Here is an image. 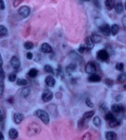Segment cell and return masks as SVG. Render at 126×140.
Masks as SVG:
<instances>
[{
    "instance_id": "d6986e66",
    "label": "cell",
    "mask_w": 126,
    "mask_h": 140,
    "mask_svg": "<svg viewBox=\"0 0 126 140\" xmlns=\"http://www.w3.org/2000/svg\"><path fill=\"white\" fill-rule=\"evenodd\" d=\"M116 12L118 14H122V12L124 11V5L121 1H119L117 3H116L115 7H114Z\"/></svg>"
},
{
    "instance_id": "d590c367",
    "label": "cell",
    "mask_w": 126,
    "mask_h": 140,
    "mask_svg": "<svg viewBox=\"0 0 126 140\" xmlns=\"http://www.w3.org/2000/svg\"><path fill=\"white\" fill-rule=\"evenodd\" d=\"M115 69L116 70L119 72H123L124 69V64L122 62H118L115 65Z\"/></svg>"
},
{
    "instance_id": "7a4b0ae2",
    "label": "cell",
    "mask_w": 126,
    "mask_h": 140,
    "mask_svg": "<svg viewBox=\"0 0 126 140\" xmlns=\"http://www.w3.org/2000/svg\"><path fill=\"white\" fill-rule=\"evenodd\" d=\"M35 115L43 122V123L47 125L50 122V117L48 112L43 109H38L35 111Z\"/></svg>"
},
{
    "instance_id": "9c48e42d",
    "label": "cell",
    "mask_w": 126,
    "mask_h": 140,
    "mask_svg": "<svg viewBox=\"0 0 126 140\" xmlns=\"http://www.w3.org/2000/svg\"><path fill=\"white\" fill-rule=\"evenodd\" d=\"M11 66L13 67L14 71L17 72L20 67V61L16 56H13L10 60Z\"/></svg>"
},
{
    "instance_id": "52a82bcc",
    "label": "cell",
    "mask_w": 126,
    "mask_h": 140,
    "mask_svg": "<svg viewBox=\"0 0 126 140\" xmlns=\"http://www.w3.org/2000/svg\"><path fill=\"white\" fill-rule=\"evenodd\" d=\"M53 93L50 90L46 89L41 94V99H42L43 102H48L53 99Z\"/></svg>"
},
{
    "instance_id": "6125c7cd",
    "label": "cell",
    "mask_w": 126,
    "mask_h": 140,
    "mask_svg": "<svg viewBox=\"0 0 126 140\" xmlns=\"http://www.w3.org/2000/svg\"><path fill=\"white\" fill-rule=\"evenodd\" d=\"M1 114H2V113H1V110H0V115H1Z\"/></svg>"
},
{
    "instance_id": "816d5d0a",
    "label": "cell",
    "mask_w": 126,
    "mask_h": 140,
    "mask_svg": "<svg viewBox=\"0 0 126 140\" xmlns=\"http://www.w3.org/2000/svg\"><path fill=\"white\" fill-rule=\"evenodd\" d=\"M55 96H56L57 99H62V96H63V94H62V93L61 92H57L56 93V94H55Z\"/></svg>"
},
{
    "instance_id": "5b68a950",
    "label": "cell",
    "mask_w": 126,
    "mask_h": 140,
    "mask_svg": "<svg viewBox=\"0 0 126 140\" xmlns=\"http://www.w3.org/2000/svg\"><path fill=\"white\" fill-rule=\"evenodd\" d=\"M100 33L105 36H109L111 35V27L106 22H104L98 27Z\"/></svg>"
},
{
    "instance_id": "4316f807",
    "label": "cell",
    "mask_w": 126,
    "mask_h": 140,
    "mask_svg": "<svg viewBox=\"0 0 126 140\" xmlns=\"http://www.w3.org/2000/svg\"><path fill=\"white\" fill-rule=\"evenodd\" d=\"M8 33L7 28L3 25H0V37L5 36Z\"/></svg>"
},
{
    "instance_id": "8fae6325",
    "label": "cell",
    "mask_w": 126,
    "mask_h": 140,
    "mask_svg": "<svg viewBox=\"0 0 126 140\" xmlns=\"http://www.w3.org/2000/svg\"><path fill=\"white\" fill-rule=\"evenodd\" d=\"M44 82H45L46 85L49 87H54L56 83V80L52 75H47L45 78Z\"/></svg>"
},
{
    "instance_id": "60d3db41",
    "label": "cell",
    "mask_w": 126,
    "mask_h": 140,
    "mask_svg": "<svg viewBox=\"0 0 126 140\" xmlns=\"http://www.w3.org/2000/svg\"><path fill=\"white\" fill-rule=\"evenodd\" d=\"M86 121L82 119V118H81L78 121V128L79 129H81V128H83V127L84 126V124H85Z\"/></svg>"
},
{
    "instance_id": "f6af8a7d",
    "label": "cell",
    "mask_w": 126,
    "mask_h": 140,
    "mask_svg": "<svg viewBox=\"0 0 126 140\" xmlns=\"http://www.w3.org/2000/svg\"><path fill=\"white\" fill-rule=\"evenodd\" d=\"M23 2V0H15V1H13L14 8H17L20 4H21V3H22Z\"/></svg>"
},
{
    "instance_id": "8992f818",
    "label": "cell",
    "mask_w": 126,
    "mask_h": 140,
    "mask_svg": "<svg viewBox=\"0 0 126 140\" xmlns=\"http://www.w3.org/2000/svg\"><path fill=\"white\" fill-rule=\"evenodd\" d=\"M31 12V9L29 6L24 5L19 8L18 10V14L20 16H21L23 18H27L30 16Z\"/></svg>"
},
{
    "instance_id": "6da1fadb",
    "label": "cell",
    "mask_w": 126,
    "mask_h": 140,
    "mask_svg": "<svg viewBox=\"0 0 126 140\" xmlns=\"http://www.w3.org/2000/svg\"><path fill=\"white\" fill-rule=\"evenodd\" d=\"M41 131V127L39 123L33 122L28 124L27 128V134L29 136L39 135Z\"/></svg>"
},
{
    "instance_id": "f546056e",
    "label": "cell",
    "mask_w": 126,
    "mask_h": 140,
    "mask_svg": "<svg viewBox=\"0 0 126 140\" xmlns=\"http://www.w3.org/2000/svg\"><path fill=\"white\" fill-rule=\"evenodd\" d=\"M103 83H105V85L108 88H111L114 85V80L111 79L109 78H105L104 80H103Z\"/></svg>"
},
{
    "instance_id": "ac0fdd59",
    "label": "cell",
    "mask_w": 126,
    "mask_h": 140,
    "mask_svg": "<svg viewBox=\"0 0 126 140\" xmlns=\"http://www.w3.org/2000/svg\"><path fill=\"white\" fill-rule=\"evenodd\" d=\"M8 135L9 138H10L11 139H15L18 138L19 132L15 128H11V129L9 130Z\"/></svg>"
},
{
    "instance_id": "9f6ffc18",
    "label": "cell",
    "mask_w": 126,
    "mask_h": 140,
    "mask_svg": "<svg viewBox=\"0 0 126 140\" xmlns=\"http://www.w3.org/2000/svg\"><path fill=\"white\" fill-rule=\"evenodd\" d=\"M76 82H77V80H76V78H71V83H72V84H75V83H76Z\"/></svg>"
},
{
    "instance_id": "5bb4252c",
    "label": "cell",
    "mask_w": 126,
    "mask_h": 140,
    "mask_svg": "<svg viewBox=\"0 0 126 140\" xmlns=\"http://www.w3.org/2000/svg\"><path fill=\"white\" fill-rule=\"evenodd\" d=\"M77 69V64L75 62H71L66 67V72L68 75H71V74L74 72Z\"/></svg>"
},
{
    "instance_id": "91938a15",
    "label": "cell",
    "mask_w": 126,
    "mask_h": 140,
    "mask_svg": "<svg viewBox=\"0 0 126 140\" xmlns=\"http://www.w3.org/2000/svg\"><path fill=\"white\" fill-rule=\"evenodd\" d=\"M123 88H124V89L125 90H126V85H124V86H123Z\"/></svg>"
},
{
    "instance_id": "f35d334b",
    "label": "cell",
    "mask_w": 126,
    "mask_h": 140,
    "mask_svg": "<svg viewBox=\"0 0 126 140\" xmlns=\"http://www.w3.org/2000/svg\"><path fill=\"white\" fill-rule=\"evenodd\" d=\"M85 102H86V105L87 106V107H89V108H94V104L92 102L89 98H86Z\"/></svg>"
},
{
    "instance_id": "6f0895ef",
    "label": "cell",
    "mask_w": 126,
    "mask_h": 140,
    "mask_svg": "<svg viewBox=\"0 0 126 140\" xmlns=\"http://www.w3.org/2000/svg\"><path fill=\"white\" fill-rule=\"evenodd\" d=\"M3 119H4V117H3V114H1L0 115V123H1L3 121Z\"/></svg>"
},
{
    "instance_id": "f5cc1de1",
    "label": "cell",
    "mask_w": 126,
    "mask_h": 140,
    "mask_svg": "<svg viewBox=\"0 0 126 140\" xmlns=\"http://www.w3.org/2000/svg\"><path fill=\"white\" fill-rule=\"evenodd\" d=\"M122 98V96L121 95V94H119V95H117L116 97V101H117V102H118V101H121Z\"/></svg>"
},
{
    "instance_id": "ee69618b",
    "label": "cell",
    "mask_w": 126,
    "mask_h": 140,
    "mask_svg": "<svg viewBox=\"0 0 126 140\" xmlns=\"http://www.w3.org/2000/svg\"><path fill=\"white\" fill-rule=\"evenodd\" d=\"M2 67L3 66L0 65V79H1V80L4 79V77H5V73H4V71Z\"/></svg>"
},
{
    "instance_id": "f907efd6",
    "label": "cell",
    "mask_w": 126,
    "mask_h": 140,
    "mask_svg": "<svg viewBox=\"0 0 126 140\" xmlns=\"http://www.w3.org/2000/svg\"><path fill=\"white\" fill-rule=\"evenodd\" d=\"M7 101L9 103L12 104H14V98L13 96H10V97L7 99Z\"/></svg>"
},
{
    "instance_id": "2e32d148",
    "label": "cell",
    "mask_w": 126,
    "mask_h": 140,
    "mask_svg": "<svg viewBox=\"0 0 126 140\" xmlns=\"http://www.w3.org/2000/svg\"><path fill=\"white\" fill-rule=\"evenodd\" d=\"M102 80V77L97 74L90 75L88 77V81L89 82H92V83H98V82H101Z\"/></svg>"
},
{
    "instance_id": "f1b7e54d",
    "label": "cell",
    "mask_w": 126,
    "mask_h": 140,
    "mask_svg": "<svg viewBox=\"0 0 126 140\" xmlns=\"http://www.w3.org/2000/svg\"><path fill=\"white\" fill-rule=\"evenodd\" d=\"M70 56H71L73 59H75L76 61H79V62H80V60L81 59V57L75 51L72 50L70 51Z\"/></svg>"
},
{
    "instance_id": "74e56055",
    "label": "cell",
    "mask_w": 126,
    "mask_h": 140,
    "mask_svg": "<svg viewBox=\"0 0 126 140\" xmlns=\"http://www.w3.org/2000/svg\"><path fill=\"white\" fill-rule=\"evenodd\" d=\"M57 77H61V78H63V76H64V75H63V70H62V66L60 65H59L58 66V68L57 69Z\"/></svg>"
},
{
    "instance_id": "8d00e7d4",
    "label": "cell",
    "mask_w": 126,
    "mask_h": 140,
    "mask_svg": "<svg viewBox=\"0 0 126 140\" xmlns=\"http://www.w3.org/2000/svg\"><path fill=\"white\" fill-rule=\"evenodd\" d=\"M8 80L9 82H14L17 80V74L15 72H12L9 75Z\"/></svg>"
},
{
    "instance_id": "1f68e13d",
    "label": "cell",
    "mask_w": 126,
    "mask_h": 140,
    "mask_svg": "<svg viewBox=\"0 0 126 140\" xmlns=\"http://www.w3.org/2000/svg\"><path fill=\"white\" fill-rule=\"evenodd\" d=\"M44 71L48 73H51V74H54L55 72H54V69L53 67L51 66L49 64H46L44 66Z\"/></svg>"
},
{
    "instance_id": "836d02e7",
    "label": "cell",
    "mask_w": 126,
    "mask_h": 140,
    "mask_svg": "<svg viewBox=\"0 0 126 140\" xmlns=\"http://www.w3.org/2000/svg\"><path fill=\"white\" fill-rule=\"evenodd\" d=\"M108 123H109V126L111 127V128H114V127L119 126V125H121V121L116 119V120H113V121L111 122H109Z\"/></svg>"
},
{
    "instance_id": "cb8c5ba5",
    "label": "cell",
    "mask_w": 126,
    "mask_h": 140,
    "mask_svg": "<svg viewBox=\"0 0 126 140\" xmlns=\"http://www.w3.org/2000/svg\"><path fill=\"white\" fill-rule=\"evenodd\" d=\"M92 122H93V124L95 125V127H97V128H99V127H101L102 125V120L100 118L99 116L98 115H96L93 118V120H92Z\"/></svg>"
},
{
    "instance_id": "ba28073f",
    "label": "cell",
    "mask_w": 126,
    "mask_h": 140,
    "mask_svg": "<svg viewBox=\"0 0 126 140\" xmlns=\"http://www.w3.org/2000/svg\"><path fill=\"white\" fill-rule=\"evenodd\" d=\"M111 109L112 112L116 114H119V113H123L125 112L126 110V108L125 106L123 104H113L112 106H111Z\"/></svg>"
},
{
    "instance_id": "7bdbcfd3",
    "label": "cell",
    "mask_w": 126,
    "mask_h": 140,
    "mask_svg": "<svg viewBox=\"0 0 126 140\" xmlns=\"http://www.w3.org/2000/svg\"><path fill=\"white\" fill-rule=\"evenodd\" d=\"M86 50V48L85 46V45H81L80 46H79V48H78V51L79 52V53H81V54H82V53H84V52H85Z\"/></svg>"
},
{
    "instance_id": "7dc6e473",
    "label": "cell",
    "mask_w": 126,
    "mask_h": 140,
    "mask_svg": "<svg viewBox=\"0 0 126 140\" xmlns=\"http://www.w3.org/2000/svg\"><path fill=\"white\" fill-rule=\"evenodd\" d=\"M26 57L27 59H28V60H31V59H33V53L31 52H28L26 54Z\"/></svg>"
},
{
    "instance_id": "603a6c76",
    "label": "cell",
    "mask_w": 126,
    "mask_h": 140,
    "mask_svg": "<svg viewBox=\"0 0 126 140\" xmlns=\"http://www.w3.org/2000/svg\"><path fill=\"white\" fill-rule=\"evenodd\" d=\"M31 93V90L29 87H24L22 90L21 96L23 98H27L28 97Z\"/></svg>"
},
{
    "instance_id": "681fc988",
    "label": "cell",
    "mask_w": 126,
    "mask_h": 140,
    "mask_svg": "<svg viewBox=\"0 0 126 140\" xmlns=\"http://www.w3.org/2000/svg\"><path fill=\"white\" fill-rule=\"evenodd\" d=\"M121 22H122L123 27L125 28H126V16H123V17L122 18V20H121Z\"/></svg>"
},
{
    "instance_id": "680465c9",
    "label": "cell",
    "mask_w": 126,
    "mask_h": 140,
    "mask_svg": "<svg viewBox=\"0 0 126 140\" xmlns=\"http://www.w3.org/2000/svg\"><path fill=\"white\" fill-rule=\"evenodd\" d=\"M41 55H40V54H38V55H37V56H36V57H35V59H34V60H36V59H38V61H39V60H40V59H41Z\"/></svg>"
},
{
    "instance_id": "4fadbf2b",
    "label": "cell",
    "mask_w": 126,
    "mask_h": 140,
    "mask_svg": "<svg viewBox=\"0 0 126 140\" xmlns=\"http://www.w3.org/2000/svg\"><path fill=\"white\" fill-rule=\"evenodd\" d=\"M24 119V115L22 113H15L14 115V122L16 125H19L22 123Z\"/></svg>"
},
{
    "instance_id": "b9f144b4",
    "label": "cell",
    "mask_w": 126,
    "mask_h": 140,
    "mask_svg": "<svg viewBox=\"0 0 126 140\" xmlns=\"http://www.w3.org/2000/svg\"><path fill=\"white\" fill-rule=\"evenodd\" d=\"M4 85L3 80H0V98L3 96V93H4Z\"/></svg>"
},
{
    "instance_id": "db71d44e",
    "label": "cell",
    "mask_w": 126,
    "mask_h": 140,
    "mask_svg": "<svg viewBox=\"0 0 126 140\" xmlns=\"http://www.w3.org/2000/svg\"><path fill=\"white\" fill-rule=\"evenodd\" d=\"M3 57L2 56H1V53H0V65L3 66Z\"/></svg>"
},
{
    "instance_id": "3957f363",
    "label": "cell",
    "mask_w": 126,
    "mask_h": 140,
    "mask_svg": "<svg viewBox=\"0 0 126 140\" xmlns=\"http://www.w3.org/2000/svg\"><path fill=\"white\" fill-rule=\"evenodd\" d=\"M97 59L98 61L103 62H107L109 61L110 55L108 53L105 49H100L97 52Z\"/></svg>"
},
{
    "instance_id": "11a10c76",
    "label": "cell",
    "mask_w": 126,
    "mask_h": 140,
    "mask_svg": "<svg viewBox=\"0 0 126 140\" xmlns=\"http://www.w3.org/2000/svg\"><path fill=\"white\" fill-rule=\"evenodd\" d=\"M0 140H4V136L1 131H0Z\"/></svg>"
},
{
    "instance_id": "ab89813d",
    "label": "cell",
    "mask_w": 126,
    "mask_h": 140,
    "mask_svg": "<svg viewBox=\"0 0 126 140\" xmlns=\"http://www.w3.org/2000/svg\"><path fill=\"white\" fill-rule=\"evenodd\" d=\"M92 134L90 132H87L84 134L82 137L81 138V140H91L92 139Z\"/></svg>"
},
{
    "instance_id": "94428289",
    "label": "cell",
    "mask_w": 126,
    "mask_h": 140,
    "mask_svg": "<svg viewBox=\"0 0 126 140\" xmlns=\"http://www.w3.org/2000/svg\"><path fill=\"white\" fill-rule=\"evenodd\" d=\"M124 7H125V10H126V1L125 2V5H124Z\"/></svg>"
},
{
    "instance_id": "7c38bea8",
    "label": "cell",
    "mask_w": 126,
    "mask_h": 140,
    "mask_svg": "<svg viewBox=\"0 0 126 140\" xmlns=\"http://www.w3.org/2000/svg\"><path fill=\"white\" fill-rule=\"evenodd\" d=\"M84 45H85L86 48V50L90 51L94 49L95 44L92 41L90 36H87L85 38V44H84Z\"/></svg>"
},
{
    "instance_id": "7402d4cb",
    "label": "cell",
    "mask_w": 126,
    "mask_h": 140,
    "mask_svg": "<svg viewBox=\"0 0 126 140\" xmlns=\"http://www.w3.org/2000/svg\"><path fill=\"white\" fill-rule=\"evenodd\" d=\"M105 119L109 123V122H111L113 121V120H116V118L112 112H107L105 115Z\"/></svg>"
},
{
    "instance_id": "ffe728a7",
    "label": "cell",
    "mask_w": 126,
    "mask_h": 140,
    "mask_svg": "<svg viewBox=\"0 0 126 140\" xmlns=\"http://www.w3.org/2000/svg\"><path fill=\"white\" fill-rule=\"evenodd\" d=\"M90 38H91L92 41H93L94 44H95V43H101L102 41V36H100V35L97 34V33H92L91 36H90Z\"/></svg>"
},
{
    "instance_id": "44dd1931",
    "label": "cell",
    "mask_w": 126,
    "mask_h": 140,
    "mask_svg": "<svg viewBox=\"0 0 126 140\" xmlns=\"http://www.w3.org/2000/svg\"><path fill=\"white\" fill-rule=\"evenodd\" d=\"M95 115V111L94 110H90V111H87L84 113L83 115H82V117H81L82 119H84L85 121H86L88 119H91L92 117H94V115Z\"/></svg>"
},
{
    "instance_id": "83f0119b",
    "label": "cell",
    "mask_w": 126,
    "mask_h": 140,
    "mask_svg": "<svg viewBox=\"0 0 126 140\" xmlns=\"http://www.w3.org/2000/svg\"><path fill=\"white\" fill-rule=\"evenodd\" d=\"M38 74V70L35 68H32L29 70V72H28V75L29 76L30 78H35V77H37Z\"/></svg>"
},
{
    "instance_id": "c3c4849f",
    "label": "cell",
    "mask_w": 126,
    "mask_h": 140,
    "mask_svg": "<svg viewBox=\"0 0 126 140\" xmlns=\"http://www.w3.org/2000/svg\"><path fill=\"white\" fill-rule=\"evenodd\" d=\"M5 4H4V1L3 0H0V9L1 10H4L5 9Z\"/></svg>"
},
{
    "instance_id": "bcb514c9",
    "label": "cell",
    "mask_w": 126,
    "mask_h": 140,
    "mask_svg": "<svg viewBox=\"0 0 126 140\" xmlns=\"http://www.w3.org/2000/svg\"><path fill=\"white\" fill-rule=\"evenodd\" d=\"M92 3H93L94 6H95L97 9H101V4H100L99 1H93Z\"/></svg>"
},
{
    "instance_id": "4dcf8cb0",
    "label": "cell",
    "mask_w": 126,
    "mask_h": 140,
    "mask_svg": "<svg viewBox=\"0 0 126 140\" xmlns=\"http://www.w3.org/2000/svg\"><path fill=\"white\" fill-rule=\"evenodd\" d=\"M23 47L27 50H31V49H33V48H34V44L31 41H27L23 44Z\"/></svg>"
},
{
    "instance_id": "e575fe53",
    "label": "cell",
    "mask_w": 126,
    "mask_h": 140,
    "mask_svg": "<svg viewBox=\"0 0 126 140\" xmlns=\"http://www.w3.org/2000/svg\"><path fill=\"white\" fill-rule=\"evenodd\" d=\"M117 80L120 82H124L126 81V72H122L118 75Z\"/></svg>"
},
{
    "instance_id": "d6a6232c",
    "label": "cell",
    "mask_w": 126,
    "mask_h": 140,
    "mask_svg": "<svg viewBox=\"0 0 126 140\" xmlns=\"http://www.w3.org/2000/svg\"><path fill=\"white\" fill-rule=\"evenodd\" d=\"M99 110L101 113L106 114L108 112V106L105 102H102L99 106Z\"/></svg>"
},
{
    "instance_id": "30bf717a",
    "label": "cell",
    "mask_w": 126,
    "mask_h": 140,
    "mask_svg": "<svg viewBox=\"0 0 126 140\" xmlns=\"http://www.w3.org/2000/svg\"><path fill=\"white\" fill-rule=\"evenodd\" d=\"M41 50L42 52L46 53V54H50L53 52V49H52V46L47 43H44L41 45Z\"/></svg>"
},
{
    "instance_id": "484cf974",
    "label": "cell",
    "mask_w": 126,
    "mask_h": 140,
    "mask_svg": "<svg viewBox=\"0 0 126 140\" xmlns=\"http://www.w3.org/2000/svg\"><path fill=\"white\" fill-rule=\"evenodd\" d=\"M16 85L18 86H27L28 85V81L25 78H19L16 81Z\"/></svg>"
},
{
    "instance_id": "e0dca14e",
    "label": "cell",
    "mask_w": 126,
    "mask_h": 140,
    "mask_svg": "<svg viewBox=\"0 0 126 140\" xmlns=\"http://www.w3.org/2000/svg\"><path fill=\"white\" fill-rule=\"evenodd\" d=\"M105 5L107 10L111 11L115 7L116 2L114 0H106L105 1Z\"/></svg>"
},
{
    "instance_id": "d4e9b609",
    "label": "cell",
    "mask_w": 126,
    "mask_h": 140,
    "mask_svg": "<svg viewBox=\"0 0 126 140\" xmlns=\"http://www.w3.org/2000/svg\"><path fill=\"white\" fill-rule=\"evenodd\" d=\"M119 31V26L117 24H113L111 27V34L113 36H115Z\"/></svg>"
},
{
    "instance_id": "9a60e30c",
    "label": "cell",
    "mask_w": 126,
    "mask_h": 140,
    "mask_svg": "<svg viewBox=\"0 0 126 140\" xmlns=\"http://www.w3.org/2000/svg\"><path fill=\"white\" fill-rule=\"evenodd\" d=\"M117 135L116 132L109 131L105 133V138L106 140H117Z\"/></svg>"
},
{
    "instance_id": "277c9868",
    "label": "cell",
    "mask_w": 126,
    "mask_h": 140,
    "mask_svg": "<svg viewBox=\"0 0 126 140\" xmlns=\"http://www.w3.org/2000/svg\"><path fill=\"white\" fill-rule=\"evenodd\" d=\"M84 70L87 73L90 74V75H93L95 74L97 72V65L94 62L92 61H89L86 64L85 67H84Z\"/></svg>"
}]
</instances>
